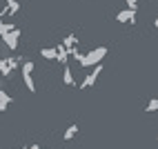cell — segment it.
Listing matches in <instances>:
<instances>
[{
  "label": "cell",
  "mask_w": 158,
  "mask_h": 149,
  "mask_svg": "<svg viewBox=\"0 0 158 149\" xmlns=\"http://www.w3.org/2000/svg\"><path fill=\"white\" fill-rule=\"evenodd\" d=\"M62 82L67 85V87H73L76 85V80H73V73L69 69V65H62Z\"/></svg>",
  "instance_id": "cell-7"
},
{
  "label": "cell",
  "mask_w": 158,
  "mask_h": 149,
  "mask_svg": "<svg viewBox=\"0 0 158 149\" xmlns=\"http://www.w3.org/2000/svg\"><path fill=\"white\" fill-rule=\"evenodd\" d=\"M40 56L45 60H56V47H43L40 49Z\"/></svg>",
  "instance_id": "cell-9"
},
{
  "label": "cell",
  "mask_w": 158,
  "mask_h": 149,
  "mask_svg": "<svg viewBox=\"0 0 158 149\" xmlns=\"http://www.w3.org/2000/svg\"><path fill=\"white\" fill-rule=\"evenodd\" d=\"M11 96H9L5 89H0V111H7V107H9V105H11Z\"/></svg>",
  "instance_id": "cell-8"
},
{
  "label": "cell",
  "mask_w": 158,
  "mask_h": 149,
  "mask_svg": "<svg viewBox=\"0 0 158 149\" xmlns=\"http://www.w3.org/2000/svg\"><path fill=\"white\" fill-rule=\"evenodd\" d=\"M145 111H149V114L158 111V98H152L149 102H147V107H145Z\"/></svg>",
  "instance_id": "cell-13"
},
{
  "label": "cell",
  "mask_w": 158,
  "mask_h": 149,
  "mask_svg": "<svg viewBox=\"0 0 158 149\" xmlns=\"http://www.w3.org/2000/svg\"><path fill=\"white\" fill-rule=\"evenodd\" d=\"M62 45H65L67 49H71V47H78V36H76V34H69V36H65Z\"/></svg>",
  "instance_id": "cell-11"
},
{
  "label": "cell",
  "mask_w": 158,
  "mask_h": 149,
  "mask_svg": "<svg viewBox=\"0 0 158 149\" xmlns=\"http://www.w3.org/2000/svg\"><path fill=\"white\" fill-rule=\"evenodd\" d=\"M14 29H16V27H14L11 23H7V20H0V38L7 36L9 31H14Z\"/></svg>",
  "instance_id": "cell-12"
},
{
  "label": "cell",
  "mask_w": 158,
  "mask_h": 149,
  "mask_svg": "<svg viewBox=\"0 0 158 149\" xmlns=\"http://www.w3.org/2000/svg\"><path fill=\"white\" fill-rule=\"evenodd\" d=\"M154 27H156V29H158V18H156V20H154Z\"/></svg>",
  "instance_id": "cell-16"
},
{
  "label": "cell",
  "mask_w": 158,
  "mask_h": 149,
  "mask_svg": "<svg viewBox=\"0 0 158 149\" xmlns=\"http://www.w3.org/2000/svg\"><path fill=\"white\" fill-rule=\"evenodd\" d=\"M20 67H23V82H25V87L34 93L36 91V82H34V69H36V65L31 60H23V62H20Z\"/></svg>",
  "instance_id": "cell-2"
},
{
  "label": "cell",
  "mask_w": 158,
  "mask_h": 149,
  "mask_svg": "<svg viewBox=\"0 0 158 149\" xmlns=\"http://www.w3.org/2000/svg\"><path fill=\"white\" fill-rule=\"evenodd\" d=\"M127 7L136 11V9H138V0H127Z\"/></svg>",
  "instance_id": "cell-14"
},
{
  "label": "cell",
  "mask_w": 158,
  "mask_h": 149,
  "mask_svg": "<svg viewBox=\"0 0 158 149\" xmlns=\"http://www.w3.org/2000/svg\"><path fill=\"white\" fill-rule=\"evenodd\" d=\"M56 60L60 62V65H67V60H69V51H67V47L62 45V42L56 47Z\"/></svg>",
  "instance_id": "cell-6"
},
{
  "label": "cell",
  "mask_w": 158,
  "mask_h": 149,
  "mask_svg": "<svg viewBox=\"0 0 158 149\" xmlns=\"http://www.w3.org/2000/svg\"><path fill=\"white\" fill-rule=\"evenodd\" d=\"M29 149H45V147H40V145H31Z\"/></svg>",
  "instance_id": "cell-15"
},
{
  "label": "cell",
  "mask_w": 158,
  "mask_h": 149,
  "mask_svg": "<svg viewBox=\"0 0 158 149\" xmlns=\"http://www.w3.org/2000/svg\"><path fill=\"white\" fill-rule=\"evenodd\" d=\"M107 56V47H96V49H91L89 54H80V58H78V65L82 67V69H89V67H94V65H100V60Z\"/></svg>",
  "instance_id": "cell-1"
},
{
  "label": "cell",
  "mask_w": 158,
  "mask_h": 149,
  "mask_svg": "<svg viewBox=\"0 0 158 149\" xmlns=\"http://www.w3.org/2000/svg\"><path fill=\"white\" fill-rule=\"evenodd\" d=\"M116 20H118V23L136 25V11H134V9H125V11H118V14H116Z\"/></svg>",
  "instance_id": "cell-5"
},
{
  "label": "cell",
  "mask_w": 158,
  "mask_h": 149,
  "mask_svg": "<svg viewBox=\"0 0 158 149\" xmlns=\"http://www.w3.org/2000/svg\"><path fill=\"white\" fill-rule=\"evenodd\" d=\"M16 149H27V147H16Z\"/></svg>",
  "instance_id": "cell-17"
},
{
  "label": "cell",
  "mask_w": 158,
  "mask_h": 149,
  "mask_svg": "<svg viewBox=\"0 0 158 149\" xmlns=\"http://www.w3.org/2000/svg\"><path fill=\"white\" fill-rule=\"evenodd\" d=\"M76 134H78V125L73 122V125H69L67 129H65V134H62V138H65V140H71V138H76Z\"/></svg>",
  "instance_id": "cell-10"
},
{
  "label": "cell",
  "mask_w": 158,
  "mask_h": 149,
  "mask_svg": "<svg viewBox=\"0 0 158 149\" xmlns=\"http://www.w3.org/2000/svg\"><path fill=\"white\" fill-rule=\"evenodd\" d=\"M100 73H102V65H94V69H91V71L87 73V76H85V80L80 82V89H89V87H94Z\"/></svg>",
  "instance_id": "cell-3"
},
{
  "label": "cell",
  "mask_w": 158,
  "mask_h": 149,
  "mask_svg": "<svg viewBox=\"0 0 158 149\" xmlns=\"http://www.w3.org/2000/svg\"><path fill=\"white\" fill-rule=\"evenodd\" d=\"M20 36H23V34H20V29H18V27H16L14 31H9L7 36H2L5 47H7L9 51H16V49H18V40H20Z\"/></svg>",
  "instance_id": "cell-4"
}]
</instances>
